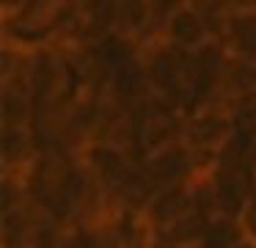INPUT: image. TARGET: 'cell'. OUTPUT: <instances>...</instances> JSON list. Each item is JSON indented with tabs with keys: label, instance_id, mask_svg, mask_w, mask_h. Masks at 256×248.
I'll return each mask as SVG.
<instances>
[{
	"label": "cell",
	"instance_id": "cell-4",
	"mask_svg": "<svg viewBox=\"0 0 256 248\" xmlns=\"http://www.w3.org/2000/svg\"><path fill=\"white\" fill-rule=\"evenodd\" d=\"M34 154V141H30L28 127H3V157L6 165L14 163V168L22 163H28V157Z\"/></svg>",
	"mask_w": 256,
	"mask_h": 248
},
{
	"label": "cell",
	"instance_id": "cell-3",
	"mask_svg": "<svg viewBox=\"0 0 256 248\" xmlns=\"http://www.w3.org/2000/svg\"><path fill=\"white\" fill-rule=\"evenodd\" d=\"M34 113V97L3 86V127H28Z\"/></svg>",
	"mask_w": 256,
	"mask_h": 248
},
{
	"label": "cell",
	"instance_id": "cell-2",
	"mask_svg": "<svg viewBox=\"0 0 256 248\" xmlns=\"http://www.w3.org/2000/svg\"><path fill=\"white\" fill-rule=\"evenodd\" d=\"M218 42L226 47L228 55L256 64V3L228 9V14L223 17Z\"/></svg>",
	"mask_w": 256,
	"mask_h": 248
},
{
	"label": "cell",
	"instance_id": "cell-1",
	"mask_svg": "<svg viewBox=\"0 0 256 248\" xmlns=\"http://www.w3.org/2000/svg\"><path fill=\"white\" fill-rule=\"evenodd\" d=\"M160 36L166 39V42H171L174 47L184 50V53H196V50H201L204 44H210L212 39H215V33H212L210 22L204 20V14H201L193 3L184 0V3L179 6V9H174L171 14H168V20L162 22Z\"/></svg>",
	"mask_w": 256,
	"mask_h": 248
},
{
	"label": "cell",
	"instance_id": "cell-5",
	"mask_svg": "<svg viewBox=\"0 0 256 248\" xmlns=\"http://www.w3.org/2000/svg\"><path fill=\"white\" fill-rule=\"evenodd\" d=\"M88 3L96 9H116V0H88Z\"/></svg>",
	"mask_w": 256,
	"mask_h": 248
}]
</instances>
